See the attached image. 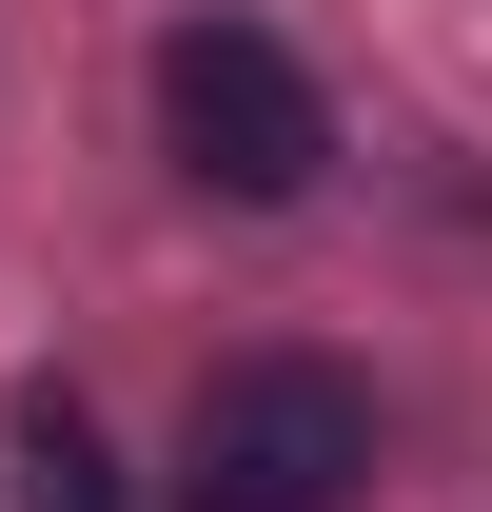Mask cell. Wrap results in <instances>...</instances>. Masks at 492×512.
I'll return each instance as SVG.
<instances>
[{
  "instance_id": "cell-1",
  "label": "cell",
  "mask_w": 492,
  "mask_h": 512,
  "mask_svg": "<svg viewBox=\"0 0 492 512\" xmlns=\"http://www.w3.org/2000/svg\"><path fill=\"white\" fill-rule=\"evenodd\" d=\"M374 473V394L335 355H237L178 414V512H355Z\"/></svg>"
},
{
  "instance_id": "cell-2",
  "label": "cell",
  "mask_w": 492,
  "mask_h": 512,
  "mask_svg": "<svg viewBox=\"0 0 492 512\" xmlns=\"http://www.w3.org/2000/svg\"><path fill=\"white\" fill-rule=\"evenodd\" d=\"M158 138H178L197 197L276 217V197H315V158H335V99L296 79L276 20H178V40H158Z\"/></svg>"
},
{
  "instance_id": "cell-3",
  "label": "cell",
  "mask_w": 492,
  "mask_h": 512,
  "mask_svg": "<svg viewBox=\"0 0 492 512\" xmlns=\"http://www.w3.org/2000/svg\"><path fill=\"white\" fill-rule=\"evenodd\" d=\"M20 512H119V453L79 394H20Z\"/></svg>"
}]
</instances>
